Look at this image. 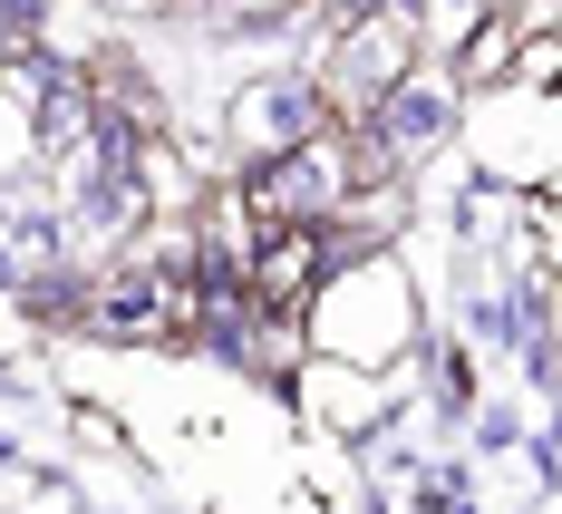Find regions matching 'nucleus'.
Wrapping results in <instances>:
<instances>
[{"label": "nucleus", "mask_w": 562, "mask_h": 514, "mask_svg": "<svg viewBox=\"0 0 562 514\" xmlns=\"http://www.w3.org/2000/svg\"><path fill=\"white\" fill-rule=\"evenodd\" d=\"M311 272H321V224H262V253H252V291H262L272 311H291V301L311 291Z\"/></svg>", "instance_id": "obj_1"}, {"label": "nucleus", "mask_w": 562, "mask_h": 514, "mask_svg": "<svg viewBox=\"0 0 562 514\" xmlns=\"http://www.w3.org/2000/svg\"><path fill=\"white\" fill-rule=\"evenodd\" d=\"M175 321H194V291L156 282V272H136V282H116V301H98V331H116V340H146Z\"/></svg>", "instance_id": "obj_2"}, {"label": "nucleus", "mask_w": 562, "mask_h": 514, "mask_svg": "<svg viewBox=\"0 0 562 514\" xmlns=\"http://www.w3.org/2000/svg\"><path fill=\"white\" fill-rule=\"evenodd\" d=\"M301 88H262V98H243V136L262 146V156H281V146H301Z\"/></svg>", "instance_id": "obj_3"}, {"label": "nucleus", "mask_w": 562, "mask_h": 514, "mask_svg": "<svg viewBox=\"0 0 562 514\" xmlns=\"http://www.w3.org/2000/svg\"><path fill=\"white\" fill-rule=\"evenodd\" d=\"M437 126H447V98H427V88H397V98H389V116H379V136H389L397 156L437 146Z\"/></svg>", "instance_id": "obj_4"}, {"label": "nucleus", "mask_w": 562, "mask_h": 514, "mask_svg": "<svg viewBox=\"0 0 562 514\" xmlns=\"http://www.w3.org/2000/svg\"><path fill=\"white\" fill-rule=\"evenodd\" d=\"M397 49H407V20L379 10V20L349 40V78H359V88H389V78H397Z\"/></svg>", "instance_id": "obj_5"}, {"label": "nucleus", "mask_w": 562, "mask_h": 514, "mask_svg": "<svg viewBox=\"0 0 562 514\" xmlns=\"http://www.w3.org/2000/svg\"><path fill=\"white\" fill-rule=\"evenodd\" d=\"M20 20H30V0H0V30H20Z\"/></svg>", "instance_id": "obj_6"}, {"label": "nucleus", "mask_w": 562, "mask_h": 514, "mask_svg": "<svg viewBox=\"0 0 562 514\" xmlns=\"http://www.w3.org/2000/svg\"><path fill=\"white\" fill-rule=\"evenodd\" d=\"M447 10H465V0H447Z\"/></svg>", "instance_id": "obj_7"}]
</instances>
